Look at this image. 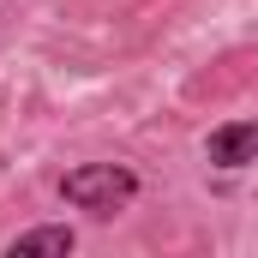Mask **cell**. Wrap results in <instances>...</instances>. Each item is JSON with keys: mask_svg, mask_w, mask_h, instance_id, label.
<instances>
[{"mask_svg": "<svg viewBox=\"0 0 258 258\" xmlns=\"http://www.w3.org/2000/svg\"><path fill=\"white\" fill-rule=\"evenodd\" d=\"M60 198L84 216H120L132 198H138V174L126 162H84L60 180Z\"/></svg>", "mask_w": 258, "mask_h": 258, "instance_id": "obj_1", "label": "cell"}, {"mask_svg": "<svg viewBox=\"0 0 258 258\" xmlns=\"http://www.w3.org/2000/svg\"><path fill=\"white\" fill-rule=\"evenodd\" d=\"M210 168H252L258 162V120H228L204 138Z\"/></svg>", "mask_w": 258, "mask_h": 258, "instance_id": "obj_2", "label": "cell"}, {"mask_svg": "<svg viewBox=\"0 0 258 258\" xmlns=\"http://www.w3.org/2000/svg\"><path fill=\"white\" fill-rule=\"evenodd\" d=\"M72 246H78V234H72V228H66V222H48V228H24V234H12V240H6V252L12 258H30V252H72Z\"/></svg>", "mask_w": 258, "mask_h": 258, "instance_id": "obj_3", "label": "cell"}]
</instances>
